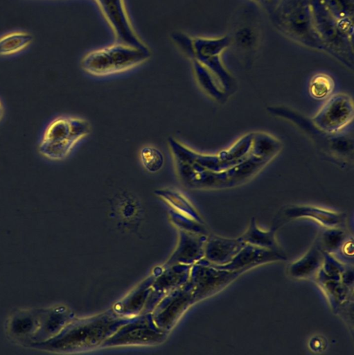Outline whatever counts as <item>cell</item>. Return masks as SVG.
<instances>
[{
  "label": "cell",
  "instance_id": "1",
  "mask_svg": "<svg viewBox=\"0 0 354 355\" xmlns=\"http://www.w3.org/2000/svg\"><path fill=\"white\" fill-rule=\"evenodd\" d=\"M281 149V143L272 135L255 132L251 154L241 163L215 172L195 163L176 162L181 181L192 189L213 190L240 186L250 180L268 164Z\"/></svg>",
  "mask_w": 354,
  "mask_h": 355
},
{
  "label": "cell",
  "instance_id": "2",
  "mask_svg": "<svg viewBox=\"0 0 354 355\" xmlns=\"http://www.w3.org/2000/svg\"><path fill=\"white\" fill-rule=\"evenodd\" d=\"M130 318L122 317L113 309L84 318H73L57 335L35 344L37 347L60 354L80 353L100 347Z\"/></svg>",
  "mask_w": 354,
  "mask_h": 355
},
{
  "label": "cell",
  "instance_id": "3",
  "mask_svg": "<svg viewBox=\"0 0 354 355\" xmlns=\"http://www.w3.org/2000/svg\"><path fill=\"white\" fill-rule=\"evenodd\" d=\"M270 11L274 24L283 35L304 46L324 51L314 26L310 0H278Z\"/></svg>",
  "mask_w": 354,
  "mask_h": 355
},
{
  "label": "cell",
  "instance_id": "4",
  "mask_svg": "<svg viewBox=\"0 0 354 355\" xmlns=\"http://www.w3.org/2000/svg\"><path fill=\"white\" fill-rule=\"evenodd\" d=\"M89 132L90 125L84 119L57 116L48 122L41 135L38 143L39 153L49 161H62Z\"/></svg>",
  "mask_w": 354,
  "mask_h": 355
},
{
  "label": "cell",
  "instance_id": "5",
  "mask_svg": "<svg viewBox=\"0 0 354 355\" xmlns=\"http://www.w3.org/2000/svg\"><path fill=\"white\" fill-rule=\"evenodd\" d=\"M151 56L149 49H140L124 43L92 51L81 60V67L87 73L105 76L121 73L147 61Z\"/></svg>",
  "mask_w": 354,
  "mask_h": 355
},
{
  "label": "cell",
  "instance_id": "6",
  "mask_svg": "<svg viewBox=\"0 0 354 355\" xmlns=\"http://www.w3.org/2000/svg\"><path fill=\"white\" fill-rule=\"evenodd\" d=\"M310 3L314 26L324 51L353 67V37L344 30L319 0H310Z\"/></svg>",
  "mask_w": 354,
  "mask_h": 355
},
{
  "label": "cell",
  "instance_id": "7",
  "mask_svg": "<svg viewBox=\"0 0 354 355\" xmlns=\"http://www.w3.org/2000/svg\"><path fill=\"white\" fill-rule=\"evenodd\" d=\"M168 334L156 325L152 313H144L130 318L100 347L157 345L163 343Z\"/></svg>",
  "mask_w": 354,
  "mask_h": 355
},
{
  "label": "cell",
  "instance_id": "8",
  "mask_svg": "<svg viewBox=\"0 0 354 355\" xmlns=\"http://www.w3.org/2000/svg\"><path fill=\"white\" fill-rule=\"evenodd\" d=\"M244 270L220 269L202 259L191 266L188 283L195 302L206 299L227 287Z\"/></svg>",
  "mask_w": 354,
  "mask_h": 355
},
{
  "label": "cell",
  "instance_id": "9",
  "mask_svg": "<svg viewBox=\"0 0 354 355\" xmlns=\"http://www.w3.org/2000/svg\"><path fill=\"white\" fill-rule=\"evenodd\" d=\"M353 101L345 94L331 96L313 116V125L320 131L333 135L342 130L353 120Z\"/></svg>",
  "mask_w": 354,
  "mask_h": 355
},
{
  "label": "cell",
  "instance_id": "10",
  "mask_svg": "<svg viewBox=\"0 0 354 355\" xmlns=\"http://www.w3.org/2000/svg\"><path fill=\"white\" fill-rule=\"evenodd\" d=\"M191 287L188 283L164 296L152 310L156 325L168 332L176 325L188 309L195 304Z\"/></svg>",
  "mask_w": 354,
  "mask_h": 355
},
{
  "label": "cell",
  "instance_id": "11",
  "mask_svg": "<svg viewBox=\"0 0 354 355\" xmlns=\"http://www.w3.org/2000/svg\"><path fill=\"white\" fill-rule=\"evenodd\" d=\"M113 30L117 42L140 49H148L134 31L124 0H95Z\"/></svg>",
  "mask_w": 354,
  "mask_h": 355
},
{
  "label": "cell",
  "instance_id": "12",
  "mask_svg": "<svg viewBox=\"0 0 354 355\" xmlns=\"http://www.w3.org/2000/svg\"><path fill=\"white\" fill-rule=\"evenodd\" d=\"M192 265L174 264L163 266V270L154 272L152 289L142 313H151L167 294L186 284Z\"/></svg>",
  "mask_w": 354,
  "mask_h": 355
},
{
  "label": "cell",
  "instance_id": "13",
  "mask_svg": "<svg viewBox=\"0 0 354 355\" xmlns=\"http://www.w3.org/2000/svg\"><path fill=\"white\" fill-rule=\"evenodd\" d=\"M311 218L328 228H341L345 223L346 215L311 205H292L283 208L277 216L274 227L277 228L289 220Z\"/></svg>",
  "mask_w": 354,
  "mask_h": 355
},
{
  "label": "cell",
  "instance_id": "14",
  "mask_svg": "<svg viewBox=\"0 0 354 355\" xmlns=\"http://www.w3.org/2000/svg\"><path fill=\"white\" fill-rule=\"evenodd\" d=\"M286 259L287 257L282 251L265 249L246 243L228 263L221 266L213 265L227 270L247 271L262 264Z\"/></svg>",
  "mask_w": 354,
  "mask_h": 355
},
{
  "label": "cell",
  "instance_id": "15",
  "mask_svg": "<svg viewBox=\"0 0 354 355\" xmlns=\"http://www.w3.org/2000/svg\"><path fill=\"white\" fill-rule=\"evenodd\" d=\"M206 239V234L179 230L177 247L163 266L199 261L204 258Z\"/></svg>",
  "mask_w": 354,
  "mask_h": 355
},
{
  "label": "cell",
  "instance_id": "16",
  "mask_svg": "<svg viewBox=\"0 0 354 355\" xmlns=\"http://www.w3.org/2000/svg\"><path fill=\"white\" fill-rule=\"evenodd\" d=\"M245 244L240 237L231 239L216 235L210 236L206 241L203 259L216 266L227 264Z\"/></svg>",
  "mask_w": 354,
  "mask_h": 355
},
{
  "label": "cell",
  "instance_id": "17",
  "mask_svg": "<svg viewBox=\"0 0 354 355\" xmlns=\"http://www.w3.org/2000/svg\"><path fill=\"white\" fill-rule=\"evenodd\" d=\"M155 273L144 279L124 298L116 303L113 310L119 315L132 318L141 314L152 289Z\"/></svg>",
  "mask_w": 354,
  "mask_h": 355
},
{
  "label": "cell",
  "instance_id": "18",
  "mask_svg": "<svg viewBox=\"0 0 354 355\" xmlns=\"http://www.w3.org/2000/svg\"><path fill=\"white\" fill-rule=\"evenodd\" d=\"M323 260V250L317 239L308 251L290 266L287 269L288 273L294 278L309 277L319 270Z\"/></svg>",
  "mask_w": 354,
  "mask_h": 355
},
{
  "label": "cell",
  "instance_id": "19",
  "mask_svg": "<svg viewBox=\"0 0 354 355\" xmlns=\"http://www.w3.org/2000/svg\"><path fill=\"white\" fill-rule=\"evenodd\" d=\"M229 36L231 44L245 52H251L258 46L260 31L255 20L249 18L238 23Z\"/></svg>",
  "mask_w": 354,
  "mask_h": 355
},
{
  "label": "cell",
  "instance_id": "20",
  "mask_svg": "<svg viewBox=\"0 0 354 355\" xmlns=\"http://www.w3.org/2000/svg\"><path fill=\"white\" fill-rule=\"evenodd\" d=\"M231 45L229 35L213 38H193V60L221 55L222 52Z\"/></svg>",
  "mask_w": 354,
  "mask_h": 355
},
{
  "label": "cell",
  "instance_id": "21",
  "mask_svg": "<svg viewBox=\"0 0 354 355\" xmlns=\"http://www.w3.org/2000/svg\"><path fill=\"white\" fill-rule=\"evenodd\" d=\"M154 193L172 207L173 210L203 223L201 217L194 207L181 192L175 189L164 188L155 190Z\"/></svg>",
  "mask_w": 354,
  "mask_h": 355
},
{
  "label": "cell",
  "instance_id": "22",
  "mask_svg": "<svg viewBox=\"0 0 354 355\" xmlns=\"http://www.w3.org/2000/svg\"><path fill=\"white\" fill-rule=\"evenodd\" d=\"M276 229L272 227L269 231H263L256 225L255 219L252 218L248 229L240 238L247 244L265 249L281 251L276 240Z\"/></svg>",
  "mask_w": 354,
  "mask_h": 355
},
{
  "label": "cell",
  "instance_id": "23",
  "mask_svg": "<svg viewBox=\"0 0 354 355\" xmlns=\"http://www.w3.org/2000/svg\"><path fill=\"white\" fill-rule=\"evenodd\" d=\"M348 34L353 35L354 0H319Z\"/></svg>",
  "mask_w": 354,
  "mask_h": 355
},
{
  "label": "cell",
  "instance_id": "24",
  "mask_svg": "<svg viewBox=\"0 0 354 355\" xmlns=\"http://www.w3.org/2000/svg\"><path fill=\"white\" fill-rule=\"evenodd\" d=\"M193 67L197 82L201 88L211 98L218 101H222L227 94L220 87L211 72L195 59L193 62Z\"/></svg>",
  "mask_w": 354,
  "mask_h": 355
},
{
  "label": "cell",
  "instance_id": "25",
  "mask_svg": "<svg viewBox=\"0 0 354 355\" xmlns=\"http://www.w3.org/2000/svg\"><path fill=\"white\" fill-rule=\"evenodd\" d=\"M33 40L31 34L16 31L9 33L0 37V55L17 53L27 47Z\"/></svg>",
  "mask_w": 354,
  "mask_h": 355
},
{
  "label": "cell",
  "instance_id": "26",
  "mask_svg": "<svg viewBox=\"0 0 354 355\" xmlns=\"http://www.w3.org/2000/svg\"><path fill=\"white\" fill-rule=\"evenodd\" d=\"M335 87L333 78L326 73L315 74L310 80L309 92L310 96L317 100H322L328 97Z\"/></svg>",
  "mask_w": 354,
  "mask_h": 355
},
{
  "label": "cell",
  "instance_id": "27",
  "mask_svg": "<svg viewBox=\"0 0 354 355\" xmlns=\"http://www.w3.org/2000/svg\"><path fill=\"white\" fill-rule=\"evenodd\" d=\"M140 159L142 166L150 173L159 171L164 164L162 152L152 146H145L141 148Z\"/></svg>",
  "mask_w": 354,
  "mask_h": 355
},
{
  "label": "cell",
  "instance_id": "28",
  "mask_svg": "<svg viewBox=\"0 0 354 355\" xmlns=\"http://www.w3.org/2000/svg\"><path fill=\"white\" fill-rule=\"evenodd\" d=\"M345 232L339 227L328 228L317 238L321 250L328 253L336 252L344 243Z\"/></svg>",
  "mask_w": 354,
  "mask_h": 355
},
{
  "label": "cell",
  "instance_id": "29",
  "mask_svg": "<svg viewBox=\"0 0 354 355\" xmlns=\"http://www.w3.org/2000/svg\"><path fill=\"white\" fill-rule=\"evenodd\" d=\"M170 217L171 221L178 227L179 230L204 234H206V229L202 225L203 223L183 215L173 209L170 211Z\"/></svg>",
  "mask_w": 354,
  "mask_h": 355
},
{
  "label": "cell",
  "instance_id": "30",
  "mask_svg": "<svg viewBox=\"0 0 354 355\" xmlns=\"http://www.w3.org/2000/svg\"><path fill=\"white\" fill-rule=\"evenodd\" d=\"M172 39L186 55L193 59V38L182 33H175Z\"/></svg>",
  "mask_w": 354,
  "mask_h": 355
},
{
  "label": "cell",
  "instance_id": "31",
  "mask_svg": "<svg viewBox=\"0 0 354 355\" xmlns=\"http://www.w3.org/2000/svg\"><path fill=\"white\" fill-rule=\"evenodd\" d=\"M255 3L259 4L260 6L265 7L268 10H272L273 7L275 6L278 0H252Z\"/></svg>",
  "mask_w": 354,
  "mask_h": 355
},
{
  "label": "cell",
  "instance_id": "32",
  "mask_svg": "<svg viewBox=\"0 0 354 355\" xmlns=\"http://www.w3.org/2000/svg\"><path fill=\"white\" fill-rule=\"evenodd\" d=\"M5 114V108L2 100L0 98V123L2 121Z\"/></svg>",
  "mask_w": 354,
  "mask_h": 355
}]
</instances>
